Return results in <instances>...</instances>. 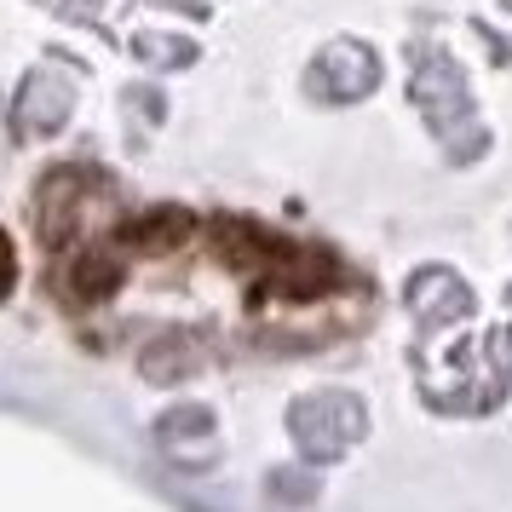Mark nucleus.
<instances>
[{
  "mask_svg": "<svg viewBox=\"0 0 512 512\" xmlns=\"http://www.w3.org/2000/svg\"><path fill=\"white\" fill-rule=\"evenodd\" d=\"M133 236H139V248H179V242H190V213H150Z\"/></svg>",
  "mask_w": 512,
  "mask_h": 512,
  "instance_id": "f257e3e1",
  "label": "nucleus"
}]
</instances>
